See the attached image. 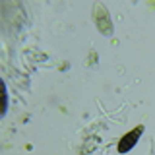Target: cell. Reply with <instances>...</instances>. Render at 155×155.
Returning <instances> with one entry per match:
<instances>
[{
	"label": "cell",
	"mask_w": 155,
	"mask_h": 155,
	"mask_svg": "<svg viewBox=\"0 0 155 155\" xmlns=\"http://www.w3.org/2000/svg\"><path fill=\"white\" fill-rule=\"evenodd\" d=\"M142 134H143V126H136L134 130H130L128 134H124L118 142V153H128L130 149L138 143V140H140Z\"/></svg>",
	"instance_id": "1"
}]
</instances>
